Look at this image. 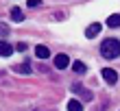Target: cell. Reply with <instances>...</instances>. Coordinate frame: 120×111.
I'll return each mask as SVG.
<instances>
[{"label":"cell","instance_id":"1","mask_svg":"<svg viewBox=\"0 0 120 111\" xmlns=\"http://www.w3.org/2000/svg\"><path fill=\"white\" fill-rule=\"evenodd\" d=\"M101 54H103L105 59H116V57H120V39H114V37L105 39L103 44H101Z\"/></svg>","mask_w":120,"mask_h":111},{"label":"cell","instance_id":"2","mask_svg":"<svg viewBox=\"0 0 120 111\" xmlns=\"http://www.w3.org/2000/svg\"><path fill=\"white\" fill-rule=\"evenodd\" d=\"M72 94H79L83 100H92V98H94L90 89H85L83 85H79V83H74V85H72Z\"/></svg>","mask_w":120,"mask_h":111},{"label":"cell","instance_id":"3","mask_svg":"<svg viewBox=\"0 0 120 111\" xmlns=\"http://www.w3.org/2000/svg\"><path fill=\"white\" fill-rule=\"evenodd\" d=\"M68 65H70L68 54H57V57H55V68H57V70H66Z\"/></svg>","mask_w":120,"mask_h":111},{"label":"cell","instance_id":"4","mask_svg":"<svg viewBox=\"0 0 120 111\" xmlns=\"http://www.w3.org/2000/svg\"><path fill=\"white\" fill-rule=\"evenodd\" d=\"M103 79L107 81L109 85H114V83L118 81V72H116V70H111V68H105V70H103Z\"/></svg>","mask_w":120,"mask_h":111},{"label":"cell","instance_id":"5","mask_svg":"<svg viewBox=\"0 0 120 111\" xmlns=\"http://www.w3.org/2000/svg\"><path fill=\"white\" fill-rule=\"evenodd\" d=\"M98 33H101V24H98V22H94V24H90L87 29H85V37H87V39H94Z\"/></svg>","mask_w":120,"mask_h":111},{"label":"cell","instance_id":"6","mask_svg":"<svg viewBox=\"0 0 120 111\" xmlns=\"http://www.w3.org/2000/svg\"><path fill=\"white\" fill-rule=\"evenodd\" d=\"M35 57L37 59H48L50 57V50H48L46 46H35Z\"/></svg>","mask_w":120,"mask_h":111},{"label":"cell","instance_id":"7","mask_svg":"<svg viewBox=\"0 0 120 111\" xmlns=\"http://www.w3.org/2000/svg\"><path fill=\"white\" fill-rule=\"evenodd\" d=\"M13 54V46H9L7 41H0V57H11Z\"/></svg>","mask_w":120,"mask_h":111},{"label":"cell","instance_id":"8","mask_svg":"<svg viewBox=\"0 0 120 111\" xmlns=\"http://www.w3.org/2000/svg\"><path fill=\"white\" fill-rule=\"evenodd\" d=\"M107 26L109 29H118L120 26V13H114V15L107 18Z\"/></svg>","mask_w":120,"mask_h":111},{"label":"cell","instance_id":"9","mask_svg":"<svg viewBox=\"0 0 120 111\" xmlns=\"http://www.w3.org/2000/svg\"><path fill=\"white\" fill-rule=\"evenodd\" d=\"M11 20H13V22H22V20H24V13H22L20 7H13V9H11Z\"/></svg>","mask_w":120,"mask_h":111},{"label":"cell","instance_id":"10","mask_svg":"<svg viewBox=\"0 0 120 111\" xmlns=\"http://www.w3.org/2000/svg\"><path fill=\"white\" fill-rule=\"evenodd\" d=\"M68 111H83V102L76 100V98H72V100L68 102Z\"/></svg>","mask_w":120,"mask_h":111},{"label":"cell","instance_id":"11","mask_svg":"<svg viewBox=\"0 0 120 111\" xmlns=\"http://www.w3.org/2000/svg\"><path fill=\"white\" fill-rule=\"evenodd\" d=\"M72 70H74L76 74H85L87 68H85V63H83V61H74V63H72Z\"/></svg>","mask_w":120,"mask_h":111},{"label":"cell","instance_id":"12","mask_svg":"<svg viewBox=\"0 0 120 111\" xmlns=\"http://www.w3.org/2000/svg\"><path fill=\"white\" fill-rule=\"evenodd\" d=\"M15 72H20V74H31V65L29 63H20V65H15Z\"/></svg>","mask_w":120,"mask_h":111},{"label":"cell","instance_id":"13","mask_svg":"<svg viewBox=\"0 0 120 111\" xmlns=\"http://www.w3.org/2000/svg\"><path fill=\"white\" fill-rule=\"evenodd\" d=\"M9 33H11V31H9V26H7L4 22H0V35H2V37H7Z\"/></svg>","mask_w":120,"mask_h":111},{"label":"cell","instance_id":"14","mask_svg":"<svg viewBox=\"0 0 120 111\" xmlns=\"http://www.w3.org/2000/svg\"><path fill=\"white\" fill-rule=\"evenodd\" d=\"M39 2H41V0H26V4H29L31 9H35V7H37Z\"/></svg>","mask_w":120,"mask_h":111},{"label":"cell","instance_id":"15","mask_svg":"<svg viewBox=\"0 0 120 111\" xmlns=\"http://www.w3.org/2000/svg\"><path fill=\"white\" fill-rule=\"evenodd\" d=\"M15 50H20V52H24V50H26V44H24V41H20V44L15 46Z\"/></svg>","mask_w":120,"mask_h":111}]
</instances>
